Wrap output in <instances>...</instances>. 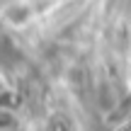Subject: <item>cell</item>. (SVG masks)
Returning <instances> with one entry per match:
<instances>
[{
	"label": "cell",
	"mask_w": 131,
	"mask_h": 131,
	"mask_svg": "<svg viewBox=\"0 0 131 131\" xmlns=\"http://www.w3.org/2000/svg\"><path fill=\"white\" fill-rule=\"evenodd\" d=\"M19 61V53L12 41H0V68H12Z\"/></svg>",
	"instance_id": "1"
}]
</instances>
